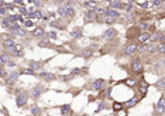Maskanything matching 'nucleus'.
Returning a JSON list of instances; mask_svg holds the SVG:
<instances>
[{
	"label": "nucleus",
	"mask_w": 165,
	"mask_h": 116,
	"mask_svg": "<svg viewBox=\"0 0 165 116\" xmlns=\"http://www.w3.org/2000/svg\"><path fill=\"white\" fill-rule=\"evenodd\" d=\"M43 2H47V0H43Z\"/></svg>",
	"instance_id": "obj_53"
},
{
	"label": "nucleus",
	"mask_w": 165,
	"mask_h": 116,
	"mask_svg": "<svg viewBox=\"0 0 165 116\" xmlns=\"http://www.w3.org/2000/svg\"><path fill=\"white\" fill-rule=\"evenodd\" d=\"M35 76L41 78V79L47 81V82H51V81H55L56 79V75L55 74H51V72H45V71H41L40 74H37Z\"/></svg>",
	"instance_id": "obj_7"
},
{
	"label": "nucleus",
	"mask_w": 165,
	"mask_h": 116,
	"mask_svg": "<svg viewBox=\"0 0 165 116\" xmlns=\"http://www.w3.org/2000/svg\"><path fill=\"white\" fill-rule=\"evenodd\" d=\"M105 16L106 17H110V19H120V13L117 10H113V9H107L106 7L105 10Z\"/></svg>",
	"instance_id": "obj_15"
},
{
	"label": "nucleus",
	"mask_w": 165,
	"mask_h": 116,
	"mask_svg": "<svg viewBox=\"0 0 165 116\" xmlns=\"http://www.w3.org/2000/svg\"><path fill=\"white\" fill-rule=\"evenodd\" d=\"M64 17L72 20L73 17H75V9H73L72 6H65V13H64Z\"/></svg>",
	"instance_id": "obj_13"
},
{
	"label": "nucleus",
	"mask_w": 165,
	"mask_h": 116,
	"mask_svg": "<svg viewBox=\"0 0 165 116\" xmlns=\"http://www.w3.org/2000/svg\"><path fill=\"white\" fill-rule=\"evenodd\" d=\"M83 53H85V54H82V55L86 58V57H90V55H92L93 50H92V48H88V50H85V51H83Z\"/></svg>",
	"instance_id": "obj_43"
},
{
	"label": "nucleus",
	"mask_w": 165,
	"mask_h": 116,
	"mask_svg": "<svg viewBox=\"0 0 165 116\" xmlns=\"http://www.w3.org/2000/svg\"><path fill=\"white\" fill-rule=\"evenodd\" d=\"M134 9H135V4H133V3H129L127 6H126L127 13H133V11H134Z\"/></svg>",
	"instance_id": "obj_39"
},
{
	"label": "nucleus",
	"mask_w": 165,
	"mask_h": 116,
	"mask_svg": "<svg viewBox=\"0 0 165 116\" xmlns=\"http://www.w3.org/2000/svg\"><path fill=\"white\" fill-rule=\"evenodd\" d=\"M141 99H142L141 96H140V98H138V96H134V98H131V99H129L127 102L123 103V106H124V108H127V109H131V108H134V106L137 105V103H138Z\"/></svg>",
	"instance_id": "obj_9"
},
{
	"label": "nucleus",
	"mask_w": 165,
	"mask_h": 116,
	"mask_svg": "<svg viewBox=\"0 0 165 116\" xmlns=\"http://www.w3.org/2000/svg\"><path fill=\"white\" fill-rule=\"evenodd\" d=\"M116 36H117V30H116L114 27H110V28H107V30L103 33V37L107 38V40H112V38H114Z\"/></svg>",
	"instance_id": "obj_12"
},
{
	"label": "nucleus",
	"mask_w": 165,
	"mask_h": 116,
	"mask_svg": "<svg viewBox=\"0 0 165 116\" xmlns=\"http://www.w3.org/2000/svg\"><path fill=\"white\" fill-rule=\"evenodd\" d=\"M124 4L122 3V0H114L112 3H109V7L107 9H113V10H119V9H123Z\"/></svg>",
	"instance_id": "obj_18"
},
{
	"label": "nucleus",
	"mask_w": 165,
	"mask_h": 116,
	"mask_svg": "<svg viewBox=\"0 0 165 116\" xmlns=\"http://www.w3.org/2000/svg\"><path fill=\"white\" fill-rule=\"evenodd\" d=\"M80 116H89V115H88V113H83V115H80Z\"/></svg>",
	"instance_id": "obj_51"
},
{
	"label": "nucleus",
	"mask_w": 165,
	"mask_h": 116,
	"mask_svg": "<svg viewBox=\"0 0 165 116\" xmlns=\"http://www.w3.org/2000/svg\"><path fill=\"white\" fill-rule=\"evenodd\" d=\"M45 34H47V31L44 30L43 27H37V28H34V31H33V36L37 37V38H43Z\"/></svg>",
	"instance_id": "obj_19"
},
{
	"label": "nucleus",
	"mask_w": 165,
	"mask_h": 116,
	"mask_svg": "<svg viewBox=\"0 0 165 116\" xmlns=\"http://www.w3.org/2000/svg\"><path fill=\"white\" fill-rule=\"evenodd\" d=\"M157 51H159V54H161V55H164V54H165V44L164 43H158V44H157Z\"/></svg>",
	"instance_id": "obj_33"
},
{
	"label": "nucleus",
	"mask_w": 165,
	"mask_h": 116,
	"mask_svg": "<svg viewBox=\"0 0 165 116\" xmlns=\"http://www.w3.org/2000/svg\"><path fill=\"white\" fill-rule=\"evenodd\" d=\"M93 10H95L96 14H105V10H106V9H105V7H102V6H96Z\"/></svg>",
	"instance_id": "obj_37"
},
{
	"label": "nucleus",
	"mask_w": 165,
	"mask_h": 116,
	"mask_svg": "<svg viewBox=\"0 0 165 116\" xmlns=\"http://www.w3.org/2000/svg\"><path fill=\"white\" fill-rule=\"evenodd\" d=\"M7 76V71L4 70L3 67H0V78H6Z\"/></svg>",
	"instance_id": "obj_42"
},
{
	"label": "nucleus",
	"mask_w": 165,
	"mask_h": 116,
	"mask_svg": "<svg viewBox=\"0 0 165 116\" xmlns=\"http://www.w3.org/2000/svg\"><path fill=\"white\" fill-rule=\"evenodd\" d=\"M155 112L159 113V115H164V93L161 95V98L157 102V106H155Z\"/></svg>",
	"instance_id": "obj_14"
},
{
	"label": "nucleus",
	"mask_w": 165,
	"mask_h": 116,
	"mask_svg": "<svg viewBox=\"0 0 165 116\" xmlns=\"http://www.w3.org/2000/svg\"><path fill=\"white\" fill-rule=\"evenodd\" d=\"M45 91L47 89L43 86V84H37L33 89H31V92H30V95H28V96H31V99H33V101H38L41 96H43V93L45 92Z\"/></svg>",
	"instance_id": "obj_2"
},
{
	"label": "nucleus",
	"mask_w": 165,
	"mask_h": 116,
	"mask_svg": "<svg viewBox=\"0 0 165 116\" xmlns=\"http://www.w3.org/2000/svg\"><path fill=\"white\" fill-rule=\"evenodd\" d=\"M54 2H55L56 4H62L64 2H65V0H54Z\"/></svg>",
	"instance_id": "obj_49"
},
{
	"label": "nucleus",
	"mask_w": 165,
	"mask_h": 116,
	"mask_svg": "<svg viewBox=\"0 0 165 116\" xmlns=\"http://www.w3.org/2000/svg\"><path fill=\"white\" fill-rule=\"evenodd\" d=\"M130 67H131V71L135 74H141L144 71V64H142V61L140 58H134L133 62L130 64Z\"/></svg>",
	"instance_id": "obj_3"
},
{
	"label": "nucleus",
	"mask_w": 165,
	"mask_h": 116,
	"mask_svg": "<svg viewBox=\"0 0 165 116\" xmlns=\"http://www.w3.org/2000/svg\"><path fill=\"white\" fill-rule=\"evenodd\" d=\"M137 89H138V93L141 98H145V95H147V92H148V88H150V84L147 82V81H140V82H137Z\"/></svg>",
	"instance_id": "obj_4"
},
{
	"label": "nucleus",
	"mask_w": 165,
	"mask_h": 116,
	"mask_svg": "<svg viewBox=\"0 0 165 116\" xmlns=\"http://www.w3.org/2000/svg\"><path fill=\"white\" fill-rule=\"evenodd\" d=\"M123 82L126 84V85L129 86V88H133V86L137 85V79L135 78H133V76H130V78H127L126 81H123Z\"/></svg>",
	"instance_id": "obj_26"
},
{
	"label": "nucleus",
	"mask_w": 165,
	"mask_h": 116,
	"mask_svg": "<svg viewBox=\"0 0 165 116\" xmlns=\"http://www.w3.org/2000/svg\"><path fill=\"white\" fill-rule=\"evenodd\" d=\"M0 43H2V37H0Z\"/></svg>",
	"instance_id": "obj_52"
},
{
	"label": "nucleus",
	"mask_w": 165,
	"mask_h": 116,
	"mask_svg": "<svg viewBox=\"0 0 165 116\" xmlns=\"http://www.w3.org/2000/svg\"><path fill=\"white\" fill-rule=\"evenodd\" d=\"M116 19H110V17H106V20H105V23L107 24V26H110V24H114L116 23Z\"/></svg>",
	"instance_id": "obj_41"
},
{
	"label": "nucleus",
	"mask_w": 165,
	"mask_h": 116,
	"mask_svg": "<svg viewBox=\"0 0 165 116\" xmlns=\"http://www.w3.org/2000/svg\"><path fill=\"white\" fill-rule=\"evenodd\" d=\"M122 3H123V4H124V3H126V4H129V3H133V0H122Z\"/></svg>",
	"instance_id": "obj_48"
},
{
	"label": "nucleus",
	"mask_w": 165,
	"mask_h": 116,
	"mask_svg": "<svg viewBox=\"0 0 165 116\" xmlns=\"http://www.w3.org/2000/svg\"><path fill=\"white\" fill-rule=\"evenodd\" d=\"M95 19H97V14L95 13V10H86L85 23H92V21H95Z\"/></svg>",
	"instance_id": "obj_11"
},
{
	"label": "nucleus",
	"mask_w": 165,
	"mask_h": 116,
	"mask_svg": "<svg viewBox=\"0 0 165 116\" xmlns=\"http://www.w3.org/2000/svg\"><path fill=\"white\" fill-rule=\"evenodd\" d=\"M43 67H44L43 61H28V68H31V70H34V71L41 70Z\"/></svg>",
	"instance_id": "obj_16"
},
{
	"label": "nucleus",
	"mask_w": 165,
	"mask_h": 116,
	"mask_svg": "<svg viewBox=\"0 0 165 116\" xmlns=\"http://www.w3.org/2000/svg\"><path fill=\"white\" fill-rule=\"evenodd\" d=\"M82 28H80V27H75V28H73V30H71V36L72 37H76V38H80V37H82Z\"/></svg>",
	"instance_id": "obj_23"
},
{
	"label": "nucleus",
	"mask_w": 165,
	"mask_h": 116,
	"mask_svg": "<svg viewBox=\"0 0 165 116\" xmlns=\"http://www.w3.org/2000/svg\"><path fill=\"white\" fill-rule=\"evenodd\" d=\"M38 47H43V48H50L51 47V41L48 38H41V41H38Z\"/></svg>",
	"instance_id": "obj_28"
},
{
	"label": "nucleus",
	"mask_w": 165,
	"mask_h": 116,
	"mask_svg": "<svg viewBox=\"0 0 165 116\" xmlns=\"http://www.w3.org/2000/svg\"><path fill=\"white\" fill-rule=\"evenodd\" d=\"M105 109H106V105H105V102H103V99H100V102L97 103V109H96V113L102 112V110H105Z\"/></svg>",
	"instance_id": "obj_35"
},
{
	"label": "nucleus",
	"mask_w": 165,
	"mask_h": 116,
	"mask_svg": "<svg viewBox=\"0 0 165 116\" xmlns=\"http://www.w3.org/2000/svg\"><path fill=\"white\" fill-rule=\"evenodd\" d=\"M31 115L33 116H41L43 115V110H41L37 105H33L31 106Z\"/></svg>",
	"instance_id": "obj_27"
},
{
	"label": "nucleus",
	"mask_w": 165,
	"mask_h": 116,
	"mask_svg": "<svg viewBox=\"0 0 165 116\" xmlns=\"http://www.w3.org/2000/svg\"><path fill=\"white\" fill-rule=\"evenodd\" d=\"M96 6H97V3H96L95 0H86L85 3H83V7H85L86 10H93Z\"/></svg>",
	"instance_id": "obj_20"
},
{
	"label": "nucleus",
	"mask_w": 165,
	"mask_h": 116,
	"mask_svg": "<svg viewBox=\"0 0 165 116\" xmlns=\"http://www.w3.org/2000/svg\"><path fill=\"white\" fill-rule=\"evenodd\" d=\"M28 102V92L26 89H16V105L19 108H24Z\"/></svg>",
	"instance_id": "obj_1"
},
{
	"label": "nucleus",
	"mask_w": 165,
	"mask_h": 116,
	"mask_svg": "<svg viewBox=\"0 0 165 116\" xmlns=\"http://www.w3.org/2000/svg\"><path fill=\"white\" fill-rule=\"evenodd\" d=\"M2 44H3V47H4V50H6V48H9V47H11V45H14V40L13 38H6V40H3L2 41Z\"/></svg>",
	"instance_id": "obj_29"
},
{
	"label": "nucleus",
	"mask_w": 165,
	"mask_h": 116,
	"mask_svg": "<svg viewBox=\"0 0 165 116\" xmlns=\"http://www.w3.org/2000/svg\"><path fill=\"white\" fill-rule=\"evenodd\" d=\"M11 55H14V57H21V58H23V57H24L23 48H21V47H17L16 51H14V53H11Z\"/></svg>",
	"instance_id": "obj_31"
},
{
	"label": "nucleus",
	"mask_w": 165,
	"mask_h": 116,
	"mask_svg": "<svg viewBox=\"0 0 165 116\" xmlns=\"http://www.w3.org/2000/svg\"><path fill=\"white\" fill-rule=\"evenodd\" d=\"M154 86H155V89H158V91H161V92H164V76H161L157 82L154 84Z\"/></svg>",
	"instance_id": "obj_25"
},
{
	"label": "nucleus",
	"mask_w": 165,
	"mask_h": 116,
	"mask_svg": "<svg viewBox=\"0 0 165 116\" xmlns=\"http://www.w3.org/2000/svg\"><path fill=\"white\" fill-rule=\"evenodd\" d=\"M137 51H138V44L137 43H130V44H127L124 48L126 55H129V57H133L134 54H137Z\"/></svg>",
	"instance_id": "obj_5"
},
{
	"label": "nucleus",
	"mask_w": 165,
	"mask_h": 116,
	"mask_svg": "<svg viewBox=\"0 0 165 116\" xmlns=\"http://www.w3.org/2000/svg\"><path fill=\"white\" fill-rule=\"evenodd\" d=\"M19 76H20V72H19V71H11V72L7 74V76H6V84L7 85L16 84L17 79H19Z\"/></svg>",
	"instance_id": "obj_6"
},
{
	"label": "nucleus",
	"mask_w": 165,
	"mask_h": 116,
	"mask_svg": "<svg viewBox=\"0 0 165 116\" xmlns=\"http://www.w3.org/2000/svg\"><path fill=\"white\" fill-rule=\"evenodd\" d=\"M64 13H65V6H60V9H58V14H60L61 17H64Z\"/></svg>",
	"instance_id": "obj_44"
},
{
	"label": "nucleus",
	"mask_w": 165,
	"mask_h": 116,
	"mask_svg": "<svg viewBox=\"0 0 165 116\" xmlns=\"http://www.w3.org/2000/svg\"><path fill=\"white\" fill-rule=\"evenodd\" d=\"M106 2H109V3H112V2H114V0H106Z\"/></svg>",
	"instance_id": "obj_50"
},
{
	"label": "nucleus",
	"mask_w": 165,
	"mask_h": 116,
	"mask_svg": "<svg viewBox=\"0 0 165 116\" xmlns=\"http://www.w3.org/2000/svg\"><path fill=\"white\" fill-rule=\"evenodd\" d=\"M80 2H83V0H80Z\"/></svg>",
	"instance_id": "obj_55"
},
{
	"label": "nucleus",
	"mask_w": 165,
	"mask_h": 116,
	"mask_svg": "<svg viewBox=\"0 0 165 116\" xmlns=\"http://www.w3.org/2000/svg\"><path fill=\"white\" fill-rule=\"evenodd\" d=\"M6 65H9V67H10V68H14V67H16V65H17V64H16V62H14V61H9V62H7V64H6Z\"/></svg>",
	"instance_id": "obj_47"
},
{
	"label": "nucleus",
	"mask_w": 165,
	"mask_h": 116,
	"mask_svg": "<svg viewBox=\"0 0 165 116\" xmlns=\"http://www.w3.org/2000/svg\"><path fill=\"white\" fill-rule=\"evenodd\" d=\"M21 74H24V75H31V76H35V75H37L35 71L31 70V68H26V70H23V71L20 72V75H21Z\"/></svg>",
	"instance_id": "obj_32"
},
{
	"label": "nucleus",
	"mask_w": 165,
	"mask_h": 116,
	"mask_svg": "<svg viewBox=\"0 0 165 116\" xmlns=\"http://www.w3.org/2000/svg\"><path fill=\"white\" fill-rule=\"evenodd\" d=\"M60 110H61V115L62 116H68L72 113V109H71V103H66V105L60 106Z\"/></svg>",
	"instance_id": "obj_17"
},
{
	"label": "nucleus",
	"mask_w": 165,
	"mask_h": 116,
	"mask_svg": "<svg viewBox=\"0 0 165 116\" xmlns=\"http://www.w3.org/2000/svg\"><path fill=\"white\" fill-rule=\"evenodd\" d=\"M112 109H113V112H114V113H117V112H120V110H123V109H124V106H123V102H117V101H114V102H113V105H112Z\"/></svg>",
	"instance_id": "obj_21"
},
{
	"label": "nucleus",
	"mask_w": 165,
	"mask_h": 116,
	"mask_svg": "<svg viewBox=\"0 0 165 116\" xmlns=\"http://www.w3.org/2000/svg\"><path fill=\"white\" fill-rule=\"evenodd\" d=\"M148 27H150V24H148V23H142V21H141V23L138 24V30L144 33V31L148 30Z\"/></svg>",
	"instance_id": "obj_34"
},
{
	"label": "nucleus",
	"mask_w": 165,
	"mask_h": 116,
	"mask_svg": "<svg viewBox=\"0 0 165 116\" xmlns=\"http://www.w3.org/2000/svg\"><path fill=\"white\" fill-rule=\"evenodd\" d=\"M23 24H24V27H27V28H33L34 27V21L33 20H26Z\"/></svg>",
	"instance_id": "obj_40"
},
{
	"label": "nucleus",
	"mask_w": 165,
	"mask_h": 116,
	"mask_svg": "<svg viewBox=\"0 0 165 116\" xmlns=\"http://www.w3.org/2000/svg\"><path fill=\"white\" fill-rule=\"evenodd\" d=\"M162 67H164V62H158V65L154 67V71H162Z\"/></svg>",
	"instance_id": "obj_46"
},
{
	"label": "nucleus",
	"mask_w": 165,
	"mask_h": 116,
	"mask_svg": "<svg viewBox=\"0 0 165 116\" xmlns=\"http://www.w3.org/2000/svg\"><path fill=\"white\" fill-rule=\"evenodd\" d=\"M11 21L9 20V19H7V17H3V20H2V26L4 27V28H6V30H9V28H10L11 27Z\"/></svg>",
	"instance_id": "obj_30"
},
{
	"label": "nucleus",
	"mask_w": 165,
	"mask_h": 116,
	"mask_svg": "<svg viewBox=\"0 0 165 116\" xmlns=\"http://www.w3.org/2000/svg\"><path fill=\"white\" fill-rule=\"evenodd\" d=\"M10 57H11V54H9V53H7V54H2V55H0V65L3 67L4 64H7L9 61H11Z\"/></svg>",
	"instance_id": "obj_22"
},
{
	"label": "nucleus",
	"mask_w": 165,
	"mask_h": 116,
	"mask_svg": "<svg viewBox=\"0 0 165 116\" xmlns=\"http://www.w3.org/2000/svg\"><path fill=\"white\" fill-rule=\"evenodd\" d=\"M150 41V33H147V31H144V33L138 34V37H137V44H147Z\"/></svg>",
	"instance_id": "obj_10"
},
{
	"label": "nucleus",
	"mask_w": 165,
	"mask_h": 116,
	"mask_svg": "<svg viewBox=\"0 0 165 116\" xmlns=\"http://www.w3.org/2000/svg\"><path fill=\"white\" fill-rule=\"evenodd\" d=\"M106 85H107V82H106L105 79H95L92 82V88L95 91H97V92H100V91L105 89Z\"/></svg>",
	"instance_id": "obj_8"
},
{
	"label": "nucleus",
	"mask_w": 165,
	"mask_h": 116,
	"mask_svg": "<svg viewBox=\"0 0 165 116\" xmlns=\"http://www.w3.org/2000/svg\"><path fill=\"white\" fill-rule=\"evenodd\" d=\"M135 19V14L134 13H129L127 14V21H134Z\"/></svg>",
	"instance_id": "obj_45"
},
{
	"label": "nucleus",
	"mask_w": 165,
	"mask_h": 116,
	"mask_svg": "<svg viewBox=\"0 0 165 116\" xmlns=\"http://www.w3.org/2000/svg\"><path fill=\"white\" fill-rule=\"evenodd\" d=\"M82 70H80V68H73V70H72V72H71V75H72V76H76V75H78V76H82Z\"/></svg>",
	"instance_id": "obj_36"
},
{
	"label": "nucleus",
	"mask_w": 165,
	"mask_h": 116,
	"mask_svg": "<svg viewBox=\"0 0 165 116\" xmlns=\"http://www.w3.org/2000/svg\"><path fill=\"white\" fill-rule=\"evenodd\" d=\"M45 36H48V40H50V41H51V40H56V37H58L55 31H48Z\"/></svg>",
	"instance_id": "obj_38"
},
{
	"label": "nucleus",
	"mask_w": 165,
	"mask_h": 116,
	"mask_svg": "<svg viewBox=\"0 0 165 116\" xmlns=\"http://www.w3.org/2000/svg\"><path fill=\"white\" fill-rule=\"evenodd\" d=\"M135 4H137V7L144 9V10L150 7V2H147V0H137V2H135Z\"/></svg>",
	"instance_id": "obj_24"
},
{
	"label": "nucleus",
	"mask_w": 165,
	"mask_h": 116,
	"mask_svg": "<svg viewBox=\"0 0 165 116\" xmlns=\"http://www.w3.org/2000/svg\"><path fill=\"white\" fill-rule=\"evenodd\" d=\"M116 116H117V115H116Z\"/></svg>",
	"instance_id": "obj_56"
},
{
	"label": "nucleus",
	"mask_w": 165,
	"mask_h": 116,
	"mask_svg": "<svg viewBox=\"0 0 165 116\" xmlns=\"http://www.w3.org/2000/svg\"><path fill=\"white\" fill-rule=\"evenodd\" d=\"M68 116H72V115H68Z\"/></svg>",
	"instance_id": "obj_54"
}]
</instances>
